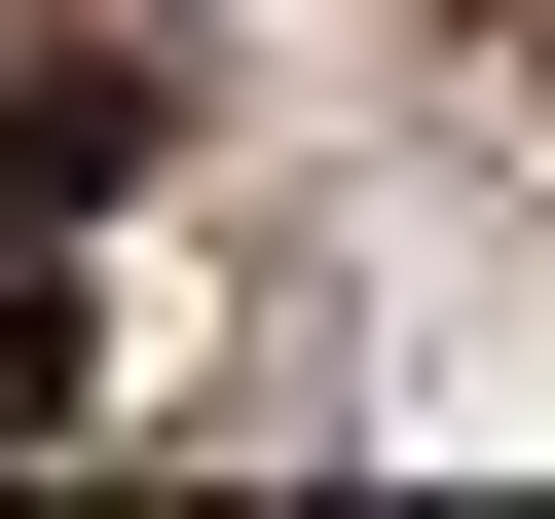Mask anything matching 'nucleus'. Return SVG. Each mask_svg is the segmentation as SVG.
<instances>
[{"label":"nucleus","instance_id":"nucleus-1","mask_svg":"<svg viewBox=\"0 0 555 519\" xmlns=\"http://www.w3.org/2000/svg\"><path fill=\"white\" fill-rule=\"evenodd\" d=\"M112 186H149V75L38 38V75H0V223H112Z\"/></svg>","mask_w":555,"mask_h":519},{"label":"nucleus","instance_id":"nucleus-2","mask_svg":"<svg viewBox=\"0 0 555 519\" xmlns=\"http://www.w3.org/2000/svg\"><path fill=\"white\" fill-rule=\"evenodd\" d=\"M0 445H75V298H38V223H0Z\"/></svg>","mask_w":555,"mask_h":519}]
</instances>
